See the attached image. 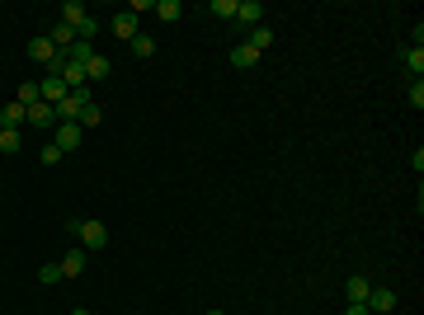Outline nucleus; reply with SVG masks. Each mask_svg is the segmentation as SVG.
<instances>
[{
	"label": "nucleus",
	"instance_id": "nucleus-7",
	"mask_svg": "<svg viewBox=\"0 0 424 315\" xmlns=\"http://www.w3.org/2000/svg\"><path fill=\"white\" fill-rule=\"evenodd\" d=\"M57 76H62V85H66V90H85V85H90L85 66H80V62H71V57L62 62V71H57Z\"/></svg>",
	"mask_w": 424,
	"mask_h": 315
},
{
	"label": "nucleus",
	"instance_id": "nucleus-8",
	"mask_svg": "<svg viewBox=\"0 0 424 315\" xmlns=\"http://www.w3.org/2000/svg\"><path fill=\"white\" fill-rule=\"evenodd\" d=\"M38 95H43V104H52V109H57V104H62V99L71 95V90L62 85V76H47L43 85H38Z\"/></svg>",
	"mask_w": 424,
	"mask_h": 315
},
{
	"label": "nucleus",
	"instance_id": "nucleus-16",
	"mask_svg": "<svg viewBox=\"0 0 424 315\" xmlns=\"http://www.w3.org/2000/svg\"><path fill=\"white\" fill-rule=\"evenodd\" d=\"M401 66H406L410 76L420 80V71H424V48H420V43H415V48H406V52H401Z\"/></svg>",
	"mask_w": 424,
	"mask_h": 315
},
{
	"label": "nucleus",
	"instance_id": "nucleus-1",
	"mask_svg": "<svg viewBox=\"0 0 424 315\" xmlns=\"http://www.w3.org/2000/svg\"><path fill=\"white\" fill-rule=\"evenodd\" d=\"M71 236L80 240V250H104L109 245V226L104 221H71Z\"/></svg>",
	"mask_w": 424,
	"mask_h": 315
},
{
	"label": "nucleus",
	"instance_id": "nucleus-14",
	"mask_svg": "<svg viewBox=\"0 0 424 315\" xmlns=\"http://www.w3.org/2000/svg\"><path fill=\"white\" fill-rule=\"evenodd\" d=\"M113 38H123V43H132V38H137V15H132V10L113 19Z\"/></svg>",
	"mask_w": 424,
	"mask_h": 315
},
{
	"label": "nucleus",
	"instance_id": "nucleus-28",
	"mask_svg": "<svg viewBox=\"0 0 424 315\" xmlns=\"http://www.w3.org/2000/svg\"><path fill=\"white\" fill-rule=\"evenodd\" d=\"M345 315H368V306H363V301H349V306H345Z\"/></svg>",
	"mask_w": 424,
	"mask_h": 315
},
{
	"label": "nucleus",
	"instance_id": "nucleus-23",
	"mask_svg": "<svg viewBox=\"0 0 424 315\" xmlns=\"http://www.w3.org/2000/svg\"><path fill=\"white\" fill-rule=\"evenodd\" d=\"M38 283H47V287L62 283V264H43V268H38Z\"/></svg>",
	"mask_w": 424,
	"mask_h": 315
},
{
	"label": "nucleus",
	"instance_id": "nucleus-17",
	"mask_svg": "<svg viewBox=\"0 0 424 315\" xmlns=\"http://www.w3.org/2000/svg\"><path fill=\"white\" fill-rule=\"evenodd\" d=\"M151 15L165 19V24H174V19L184 15V5H179V0H156V5H151Z\"/></svg>",
	"mask_w": 424,
	"mask_h": 315
},
{
	"label": "nucleus",
	"instance_id": "nucleus-18",
	"mask_svg": "<svg viewBox=\"0 0 424 315\" xmlns=\"http://www.w3.org/2000/svg\"><path fill=\"white\" fill-rule=\"evenodd\" d=\"M245 43H250L255 52H269V48H274V29H269V24H259V29H250V38H245Z\"/></svg>",
	"mask_w": 424,
	"mask_h": 315
},
{
	"label": "nucleus",
	"instance_id": "nucleus-20",
	"mask_svg": "<svg viewBox=\"0 0 424 315\" xmlns=\"http://www.w3.org/2000/svg\"><path fill=\"white\" fill-rule=\"evenodd\" d=\"M94 33H99V19H94V15H80V24H76V43H90Z\"/></svg>",
	"mask_w": 424,
	"mask_h": 315
},
{
	"label": "nucleus",
	"instance_id": "nucleus-29",
	"mask_svg": "<svg viewBox=\"0 0 424 315\" xmlns=\"http://www.w3.org/2000/svg\"><path fill=\"white\" fill-rule=\"evenodd\" d=\"M71 315H90V311H80V306H76V311H71Z\"/></svg>",
	"mask_w": 424,
	"mask_h": 315
},
{
	"label": "nucleus",
	"instance_id": "nucleus-26",
	"mask_svg": "<svg viewBox=\"0 0 424 315\" xmlns=\"http://www.w3.org/2000/svg\"><path fill=\"white\" fill-rule=\"evenodd\" d=\"M406 99H410V109H424V80H410Z\"/></svg>",
	"mask_w": 424,
	"mask_h": 315
},
{
	"label": "nucleus",
	"instance_id": "nucleus-19",
	"mask_svg": "<svg viewBox=\"0 0 424 315\" xmlns=\"http://www.w3.org/2000/svg\"><path fill=\"white\" fill-rule=\"evenodd\" d=\"M76 123H80V132H85V127H99V123H104V109H99V104H85Z\"/></svg>",
	"mask_w": 424,
	"mask_h": 315
},
{
	"label": "nucleus",
	"instance_id": "nucleus-6",
	"mask_svg": "<svg viewBox=\"0 0 424 315\" xmlns=\"http://www.w3.org/2000/svg\"><path fill=\"white\" fill-rule=\"evenodd\" d=\"M236 24L259 29V24H264V5H259V0H236Z\"/></svg>",
	"mask_w": 424,
	"mask_h": 315
},
{
	"label": "nucleus",
	"instance_id": "nucleus-11",
	"mask_svg": "<svg viewBox=\"0 0 424 315\" xmlns=\"http://www.w3.org/2000/svg\"><path fill=\"white\" fill-rule=\"evenodd\" d=\"M255 62H259V52H255L250 43H236V48H231V66H236V71H250Z\"/></svg>",
	"mask_w": 424,
	"mask_h": 315
},
{
	"label": "nucleus",
	"instance_id": "nucleus-3",
	"mask_svg": "<svg viewBox=\"0 0 424 315\" xmlns=\"http://www.w3.org/2000/svg\"><path fill=\"white\" fill-rule=\"evenodd\" d=\"M85 104H94V99H90V85H85V90H71V95L57 104V123H76Z\"/></svg>",
	"mask_w": 424,
	"mask_h": 315
},
{
	"label": "nucleus",
	"instance_id": "nucleus-9",
	"mask_svg": "<svg viewBox=\"0 0 424 315\" xmlns=\"http://www.w3.org/2000/svg\"><path fill=\"white\" fill-rule=\"evenodd\" d=\"M57 264H62V278H80V273H85V250L76 245V250H66Z\"/></svg>",
	"mask_w": 424,
	"mask_h": 315
},
{
	"label": "nucleus",
	"instance_id": "nucleus-22",
	"mask_svg": "<svg viewBox=\"0 0 424 315\" xmlns=\"http://www.w3.org/2000/svg\"><path fill=\"white\" fill-rule=\"evenodd\" d=\"M15 99H19V104H24V109H33V104H38V99H43V95H38V85H33V80H29V85H19V90H15Z\"/></svg>",
	"mask_w": 424,
	"mask_h": 315
},
{
	"label": "nucleus",
	"instance_id": "nucleus-2",
	"mask_svg": "<svg viewBox=\"0 0 424 315\" xmlns=\"http://www.w3.org/2000/svg\"><path fill=\"white\" fill-rule=\"evenodd\" d=\"M29 57H33V62H43L52 76H57V71H62V62H66L62 52L52 48V38H33V43H29Z\"/></svg>",
	"mask_w": 424,
	"mask_h": 315
},
{
	"label": "nucleus",
	"instance_id": "nucleus-24",
	"mask_svg": "<svg viewBox=\"0 0 424 315\" xmlns=\"http://www.w3.org/2000/svg\"><path fill=\"white\" fill-rule=\"evenodd\" d=\"M151 52H156V43H151L146 33H137V38H132V57H151Z\"/></svg>",
	"mask_w": 424,
	"mask_h": 315
},
{
	"label": "nucleus",
	"instance_id": "nucleus-15",
	"mask_svg": "<svg viewBox=\"0 0 424 315\" xmlns=\"http://www.w3.org/2000/svg\"><path fill=\"white\" fill-rule=\"evenodd\" d=\"M85 76H90V85H99V80H109V57H104V52H94L90 62H85Z\"/></svg>",
	"mask_w": 424,
	"mask_h": 315
},
{
	"label": "nucleus",
	"instance_id": "nucleus-25",
	"mask_svg": "<svg viewBox=\"0 0 424 315\" xmlns=\"http://www.w3.org/2000/svg\"><path fill=\"white\" fill-rule=\"evenodd\" d=\"M207 10H212L217 19H236V0H212Z\"/></svg>",
	"mask_w": 424,
	"mask_h": 315
},
{
	"label": "nucleus",
	"instance_id": "nucleus-27",
	"mask_svg": "<svg viewBox=\"0 0 424 315\" xmlns=\"http://www.w3.org/2000/svg\"><path fill=\"white\" fill-rule=\"evenodd\" d=\"M66 57H71V62H80V66H85V62H90V57H94V43H76V48L66 52Z\"/></svg>",
	"mask_w": 424,
	"mask_h": 315
},
{
	"label": "nucleus",
	"instance_id": "nucleus-30",
	"mask_svg": "<svg viewBox=\"0 0 424 315\" xmlns=\"http://www.w3.org/2000/svg\"><path fill=\"white\" fill-rule=\"evenodd\" d=\"M207 315H221V311H207Z\"/></svg>",
	"mask_w": 424,
	"mask_h": 315
},
{
	"label": "nucleus",
	"instance_id": "nucleus-5",
	"mask_svg": "<svg viewBox=\"0 0 424 315\" xmlns=\"http://www.w3.org/2000/svg\"><path fill=\"white\" fill-rule=\"evenodd\" d=\"M85 142V132H80V123H57V137H52V146H57V151H76V146Z\"/></svg>",
	"mask_w": 424,
	"mask_h": 315
},
{
	"label": "nucleus",
	"instance_id": "nucleus-4",
	"mask_svg": "<svg viewBox=\"0 0 424 315\" xmlns=\"http://www.w3.org/2000/svg\"><path fill=\"white\" fill-rule=\"evenodd\" d=\"M363 306H368V315H392L396 311V292H392V287H373Z\"/></svg>",
	"mask_w": 424,
	"mask_h": 315
},
{
	"label": "nucleus",
	"instance_id": "nucleus-21",
	"mask_svg": "<svg viewBox=\"0 0 424 315\" xmlns=\"http://www.w3.org/2000/svg\"><path fill=\"white\" fill-rule=\"evenodd\" d=\"M345 292H349V301H368L373 283H368V278H349V283H345Z\"/></svg>",
	"mask_w": 424,
	"mask_h": 315
},
{
	"label": "nucleus",
	"instance_id": "nucleus-13",
	"mask_svg": "<svg viewBox=\"0 0 424 315\" xmlns=\"http://www.w3.org/2000/svg\"><path fill=\"white\" fill-rule=\"evenodd\" d=\"M47 38H52V48H57V52H71V48H76V29H71V24H57Z\"/></svg>",
	"mask_w": 424,
	"mask_h": 315
},
{
	"label": "nucleus",
	"instance_id": "nucleus-10",
	"mask_svg": "<svg viewBox=\"0 0 424 315\" xmlns=\"http://www.w3.org/2000/svg\"><path fill=\"white\" fill-rule=\"evenodd\" d=\"M0 123H5V127H24V123H29V109H24L19 99H10V104L0 109Z\"/></svg>",
	"mask_w": 424,
	"mask_h": 315
},
{
	"label": "nucleus",
	"instance_id": "nucleus-12",
	"mask_svg": "<svg viewBox=\"0 0 424 315\" xmlns=\"http://www.w3.org/2000/svg\"><path fill=\"white\" fill-rule=\"evenodd\" d=\"M29 123H33V127H57V109L38 99V104H33V109H29Z\"/></svg>",
	"mask_w": 424,
	"mask_h": 315
}]
</instances>
